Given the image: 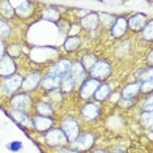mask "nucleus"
<instances>
[{
    "instance_id": "20",
    "label": "nucleus",
    "mask_w": 153,
    "mask_h": 153,
    "mask_svg": "<svg viewBox=\"0 0 153 153\" xmlns=\"http://www.w3.org/2000/svg\"><path fill=\"white\" fill-rule=\"evenodd\" d=\"M75 84L76 82L74 81V79L71 77V75H67V76H64L63 79H62V81H60V86H62V90H63L64 93H68V92H72L75 88Z\"/></svg>"
},
{
    "instance_id": "24",
    "label": "nucleus",
    "mask_w": 153,
    "mask_h": 153,
    "mask_svg": "<svg viewBox=\"0 0 153 153\" xmlns=\"http://www.w3.org/2000/svg\"><path fill=\"white\" fill-rule=\"evenodd\" d=\"M80 46V39L77 37H71V38H68L67 41H65V43H64V47H65V50H68V51H74L76 50Z\"/></svg>"
},
{
    "instance_id": "37",
    "label": "nucleus",
    "mask_w": 153,
    "mask_h": 153,
    "mask_svg": "<svg viewBox=\"0 0 153 153\" xmlns=\"http://www.w3.org/2000/svg\"><path fill=\"white\" fill-rule=\"evenodd\" d=\"M94 153H106V152L105 151H96Z\"/></svg>"
},
{
    "instance_id": "33",
    "label": "nucleus",
    "mask_w": 153,
    "mask_h": 153,
    "mask_svg": "<svg viewBox=\"0 0 153 153\" xmlns=\"http://www.w3.org/2000/svg\"><path fill=\"white\" fill-rule=\"evenodd\" d=\"M140 79H141L144 82H145V81H151V80H152V69L149 68L148 71H145L144 74L140 76Z\"/></svg>"
},
{
    "instance_id": "4",
    "label": "nucleus",
    "mask_w": 153,
    "mask_h": 153,
    "mask_svg": "<svg viewBox=\"0 0 153 153\" xmlns=\"http://www.w3.org/2000/svg\"><path fill=\"white\" fill-rule=\"evenodd\" d=\"M93 144H94V135L93 134H84V135H81V136H79L74 141L72 148H74V151H76V152H82V151L89 149Z\"/></svg>"
},
{
    "instance_id": "29",
    "label": "nucleus",
    "mask_w": 153,
    "mask_h": 153,
    "mask_svg": "<svg viewBox=\"0 0 153 153\" xmlns=\"http://www.w3.org/2000/svg\"><path fill=\"white\" fill-rule=\"evenodd\" d=\"M143 37H144V39H147V41H152V21H149L147 27H144Z\"/></svg>"
},
{
    "instance_id": "36",
    "label": "nucleus",
    "mask_w": 153,
    "mask_h": 153,
    "mask_svg": "<svg viewBox=\"0 0 153 153\" xmlns=\"http://www.w3.org/2000/svg\"><path fill=\"white\" fill-rule=\"evenodd\" d=\"M3 54H4V46H3V42L0 41V59H1Z\"/></svg>"
},
{
    "instance_id": "25",
    "label": "nucleus",
    "mask_w": 153,
    "mask_h": 153,
    "mask_svg": "<svg viewBox=\"0 0 153 153\" xmlns=\"http://www.w3.org/2000/svg\"><path fill=\"white\" fill-rule=\"evenodd\" d=\"M0 12H1V15L5 16V17H12L13 13H15L13 8L11 7V4H9L8 1H1L0 3Z\"/></svg>"
},
{
    "instance_id": "11",
    "label": "nucleus",
    "mask_w": 153,
    "mask_h": 153,
    "mask_svg": "<svg viewBox=\"0 0 153 153\" xmlns=\"http://www.w3.org/2000/svg\"><path fill=\"white\" fill-rule=\"evenodd\" d=\"M126 30H127V21H126V19H123V17L117 19L115 22H114V25L111 26V34H113L115 38L122 37L124 33H126Z\"/></svg>"
},
{
    "instance_id": "13",
    "label": "nucleus",
    "mask_w": 153,
    "mask_h": 153,
    "mask_svg": "<svg viewBox=\"0 0 153 153\" xmlns=\"http://www.w3.org/2000/svg\"><path fill=\"white\" fill-rule=\"evenodd\" d=\"M33 124L38 131H47L53 126V119H50V118H47V117L38 115L37 118H34Z\"/></svg>"
},
{
    "instance_id": "12",
    "label": "nucleus",
    "mask_w": 153,
    "mask_h": 153,
    "mask_svg": "<svg viewBox=\"0 0 153 153\" xmlns=\"http://www.w3.org/2000/svg\"><path fill=\"white\" fill-rule=\"evenodd\" d=\"M140 86H141L140 82H132V84L127 85L123 89V92H122V97L124 100H132L134 97H136L140 93V90H141Z\"/></svg>"
},
{
    "instance_id": "5",
    "label": "nucleus",
    "mask_w": 153,
    "mask_h": 153,
    "mask_svg": "<svg viewBox=\"0 0 153 153\" xmlns=\"http://www.w3.org/2000/svg\"><path fill=\"white\" fill-rule=\"evenodd\" d=\"M21 85H22V77L21 76H16V75L9 76V77L3 82L1 92L5 93V94H11V93H15Z\"/></svg>"
},
{
    "instance_id": "21",
    "label": "nucleus",
    "mask_w": 153,
    "mask_h": 153,
    "mask_svg": "<svg viewBox=\"0 0 153 153\" xmlns=\"http://www.w3.org/2000/svg\"><path fill=\"white\" fill-rule=\"evenodd\" d=\"M37 111L41 117H47L50 118L53 115V107L46 102H38L37 103Z\"/></svg>"
},
{
    "instance_id": "22",
    "label": "nucleus",
    "mask_w": 153,
    "mask_h": 153,
    "mask_svg": "<svg viewBox=\"0 0 153 153\" xmlns=\"http://www.w3.org/2000/svg\"><path fill=\"white\" fill-rule=\"evenodd\" d=\"M110 94V88L107 85H100L98 89L96 90V93L93 96H94V98L97 101H103L105 98H107V96Z\"/></svg>"
},
{
    "instance_id": "19",
    "label": "nucleus",
    "mask_w": 153,
    "mask_h": 153,
    "mask_svg": "<svg viewBox=\"0 0 153 153\" xmlns=\"http://www.w3.org/2000/svg\"><path fill=\"white\" fill-rule=\"evenodd\" d=\"M12 117L15 118L16 122H19V123L22 124V126H25V127H30V126H32V120H30L29 117H27L26 114H24L22 111L13 110L12 111Z\"/></svg>"
},
{
    "instance_id": "2",
    "label": "nucleus",
    "mask_w": 153,
    "mask_h": 153,
    "mask_svg": "<svg viewBox=\"0 0 153 153\" xmlns=\"http://www.w3.org/2000/svg\"><path fill=\"white\" fill-rule=\"evenodd\" d=\"M62 131H63L64 136L68 141L74 143L76 139L79 137V124L76 123V120L71 119V118H68V119H65L63 122V124H62Z\"/></svg>"
},
{
    "instance_id": "34",
    "label": "nucleus",
    "mask_w": 153,
    "mask_h": 153,
    "mask_svg": "<svg viewBox=\"0 0 153 153\" xmlns=\"http://www.w3.org/2000/svg\"><path fill=\"white\" fill-rule=\"evenodd\" d=\"M140 89H143L144 92H151V90H152V80H151V81H145L144 84L140 86Z\"/></svg>"
},
{
    "instance_id": "14",
    "label": "nucleus",
    "mask_w": 153,
    "mask_h": 153,
    "mask_svg": "<svg viewBox=\"0 0 153 153\" xmlns=\"http://www.w3.org/2000/svg\"><path fill=\"white\" fill-rule=\"evenodd\" d=\"M100 113V109L98 106L94 105V103H86V105L82 107L81 110V114H82V118L86 120H92L94 119V118L98 115Z\"/></svg>"
},
{
    "instance_id": "3",
    "label": "nucleus",
    "mask_w": 153,
    "mask_h": 153,
    "mask_svg": "<svg viewBox=\"0 0 153 153\" xmlns=\"http://www.w3.org/2000/svg\"><path fill=\"white\" fill-rule=\"evenodd\" d=\"M71 62L67 59H62L59 60L56 64L53 65V68L48 71V76H55V77L63 79L64 76H67L69 74V69H71Z\"/></svg>"
},
{
    "instance_id": "26",
    "label": "nucleus",
    "mask_w": 153,
    "mask_h": 153,
    "mask_svg": "<svg viewBox=\"0 0 153 153\" xmlns=\"http://www.w3.org/2000/svg\"><path fill=\"white\" fill-rule=\"evenodd\" d=\"M96 62H97V59H96V56H93V55H85L84 56V59H82V67H84V69L85 68H88V69H90L93 67V65L96 64Z\"/></svg>"
},
{
    "instance_id": "31",
    "label": "nucleus",
    "mask_w": 153,
    "mask_h": 153,
    "mask_svg": "<svg viewBox=\"0 0 153 153\" xmlns=\"http://www.w3.org/2000/svg\"><path fill=\"white\" fill-rule=\"evenodd\" d=\"M101 19H102V22L105 24L106 26H113V22H114V17L110 16V15H106V13H102L101 15Z\"/></svg>"
},
{
    "instance_id": "9",
    "label": "nucleus",
    "mask_w": 153,
    "mask_h": 153,
    "mask_svg": "<svg viewBox=\"0 0 153 153\" xmlns=\"http://www.w3.org/2000/svg\"><path fill=\"white\" fill-rule=\"evenodd\" d=\"M30 100L29 96L26 94H19V96H15L12 100V106L15 107V110H19V111H22V110H26L30 107Z\"/></svg>"
},
{
    "instance_id": "30",
    "label": "nucleus",
    "mask_w": 153,
    "mask_h": 153,
    "mask_svg": "<svg viewBox=\"0 0 153 153\" xmlns=\"http://www.w3.org/2000/svg\"><path fill=\"white\" fill-rule=\"evenodd\" d=\"M7 148L12 152H16V151H20L22 148V144L20 141H12V143H8L7 144Z\"/></svg>"
},
{
    "instance_id": "15",
    "label": "nucleus",
    "mask_w": 153,
    "mask_h": 153,
    "mask_svg": "<svg viewBox=\"0 0 153 153\" xmlns=\"http://www.w3.org/2000/svg\"><path fill=\"white\" fill-rule=\"evenodd\" d=\"M39 81H41V76L38 74H32L27 76L25 80H22L21 86H22V89H25V90H33L38 86Z\"/></svg>"
},
{
    "instance_id": "27",
    "label": "nucleus",
    "mask_w": 153,
    "mask_h": 153,
    "mask_svg": "<svg viewBox=\"0 0 153 153\" xmlns=\"http://www.w3.org/2000/svg\"><path fill=\"white\" fill-rule=\"evenodd\" d=\"M143 126L148 127V128H152V113H148V111H144L141 114V118H140Z\"/></svg>"
},
{
    "instance_id": "32",
    "label": "nucleus",
    "mask_w": 153,
    "mask_h": 153,
    "mask_svg": "<svg viewBox=\"0 0 153 153\" xmlns=\"http://www.w3.org/2000/svg\"><path fill=\"white\" fill-rule=\"evenodd\" d=\"M143 109H144V111L147 110L148 113H152V96H149L148 100L143 103Z\"/></svg>"
},
{
    "instance_id": "16",
    "label": "nucleus",
    "mask_w": 153,
    "mask_h": 153,
    "mask_svg": "<svg viewBox=\"0 0 153 153\" xmlns=\"http://www.w3.org/2000/svg\"><path fill=\"white\" fill-rule=\"evenodd\" d=\"M69 75L74 79L75 82H80L85 76V69L81 65V63H75L71 65V69H69Z\"/></svg>"
},
{
    "instance_id": "1",
    "label": "nucleus",
    "mask_w": 153,
    "mask_h": 153,
    "mask_svg": "<svg viewBox=\"0 0 153 153\" xmlns=\"http://www.w3.org/2000/svg\"><path fill=\"white\" fill-rule=\"evenodd\" d=\"M90 75L94 80H105L110 75V64L106 60H97L96 64L90 68Z\"/></svg>"
},
{
    "instance_id": "7",
    "label": "nucleus",
    "mask_w": 153,
    "mask_h": 153,
    "mask_svg": "<svg viewBox=\"0 0 153 153\" xmlns=\"http://www.w3.org/2000/svg\"><path fill=\"white\" fill-rule=\"evenodd\" d=\"M98 86H100V82L97 80L94 79L85 80L82 82V85L80 86V96H81V98H89V97H92L96 93V90L98 89Z\"/></svg>"
},
{
    "instance_id": "6",
    "label": "nucleus",
    "mask_w": 153,
    "mask_h": 153,
    "mask_svg": "<svg viewBox=\"0 0 153 153\" xmlns=\"http://www.w3.org/2000/svg\"><path fill=\"white\" fill-rule=\"evenodd\" d=\"M67 141L64 134L62 130H50L46 135V143L51 147H59V145H63Z\"/></svg>"
},
{
    "instance_id": "10",
    "label": "nucleus",
    "mask_w": 153,
    "mask_h": 153,
    "mask_svg": "<svg viewBox=\"0 0 153 153\" xmlns=\"http://www.w3.org/2000/svg\"><path fill=\"white\" fill-rule=\"evenodd\" d=\"M128 25L132 30L135 32H139V30L144 29L145 25H147V16L141 15V13H137V15H134L128 20Z\"/></svg>"
},
{
    "instance_id": "28",
    "label": "nucleus",
    "mask_w": 153,
    "mask_h": 153,
    "mask_svg": "<svg viewBox=\"0 0 153 153\" xmlns=\"http://www.w3.org/2000/svg\"><path fill=\"white\" fill-rule=\"evenodd\" d=\"M11 33V27H9V25L4 21H1L0 20V36L1 37H7L8 34Z\"/></svg>"
},
{
    "instance_id": "23",
    "label": "nucleus",
    "mask_w": 153,
    "mask_h": 153,
    "mask_svg": "<svg viewBox=\"0 0 153 153\" xmlns=\"http://www.w3.org/2000/svg\"><path fill=\"white\" fill-rule=\"evenodd\" d=\"M43 19L45 20H51V21H58L59 19V11L55 8H47L43 12Z\"/></svg>"
},
{
    "instance_id": "8",
    "label": "nucleus",
    "mask_w": 153,
    "mask_h": 153,
    "mask_svg": "<svg viewBox=\"0 0 153 153\" xmlns=\"http://www.w3.org/2000/svg\"><path fill=\"white\" fill-rule=\"evenodd\" d=\"M16 71L15 62L9 56H3L0 59V76H12Z\"/></svg>"
},
{
    "instance_id": "18",
    "label": "nucleus",
    "mask_w": 153,
    "mask_h": 153,
    "mask_svg": "<svg viewBox=\"0 0 153 153\" xmlns=\"http://www.w3.org/2000/svg\"><path fill=\"white\" fill-rule=\"evenodd\" d=\"M60 81H62V79H59V77L47 76V77L42 81V86L47 90H54V89H58L59 86H60Z\"/></svg>"
},
{
    "instance_id": "35",
    "label": "nucleus",
    "mask_w": 153,
    "mask_h": 153,
    "mask_svg": "<svg viewBox=\"0 0 153 153\" xmlns=\"http://www.w3.org/2000/svg\"><path fill=\"white\" fill-rule=\"evenodd\" d=\"M58 153H80V152H76V151H74V149H60Z\"/></svg>"
},
{
    "instance_id": "17",
    "label": "nucleus",
    "mask_w": 153,
    "mask_h": 153,
    "mask_svg": "<svg viewBox=\"0 0 153 153\" xmlns=\"http://www.w3.org/2000/svg\"><path fill=\"white\" fill-rule=\"evenodd\" d=\"M81 24H82V26L89 30L96 29L97 25H98V16H97L96 13H89L88 16H85L84 19L81 20Z\"/></svg>"
}]
</instances>
